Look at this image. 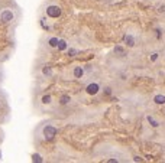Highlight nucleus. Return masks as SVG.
<instances>
[{
	"label": "nucleus",
	"mask_w": 165,
	"mask_h": 163,
	"mask_svg": "<svg viewBox=\"0 0 165 163\" xmlns=\"http://www.w3.org/2000/svg\"><path fill=\"white\" fill-rule=\"evenodd\" d=\"M57 133H58V130L55 127H52V126H46V127L44 128V137H45V140H54V137L57 136Z\"/></svg>",
	"instance_id": "obj_1"
},
{
	"label": "nucleus",
	"mask_w": 165,
	"mask_h": 163,
	"mask_svg": "<svg viewBox=\"0 0 165 163\" xmlns=\"http://www.w3.org/2000/svg\"><path fill=\"white\" fill-rule=\"evenodd\" d=\"M46 14L52 19L59 18V16H61V7H59V6H55V5L48 6V7H46Z\"/></svg>",
	"instance_id": "obj_2"
},
{
	"label": "nucleus",
	"mask_w": 165,
	"mask_h": 163,
	"mask_svg": "<svg viewBox=\"0 0 165 163\" xmlns=\"http://www.w3.org/2000/svg\"><path fill=\"white\" fill-rule=\"evenodd\" d=\"M0 20L3 23H9L13 20V12L12 10H3L2 13H0Z\"/></svg>",
	"instance_id": "obj_3"
},
{
	"label": "nucleus",
	"mask_w": 165,
	"mask_h": 163,
	"mask_svg": "<svg viewBox=\"0 0 165 163\" xmlns=\"http://www.w3.org/2000/svg\"><path fill=\"white\" fill-rule=\"evenodd\" d=\"M87 94H90V95H96V94L100 91V85L97 84V82H91V84L87 85Z\"/></svg>",
	"instance_id": "obj_4"
},
{
	"label": "nucleus",
	"mask_w": 165,
	"mask_h": 163,
	"mask_svg": "<svg viewBox=\"0 0 165 163\" xmlns=\"http://www.w3.org/2000/svg\"><path fill=\"white\" fill-rule=\"evenodd\" d=\"M83 74H84V69H83L81 66H75V68H74V77H75V78H81Z\"/></svg>",
	"instance_id": "obj_5"
},
{
	"label": "nucleus",
	"mask_w": 165,
	"mask_h": 163,
	"mask_svg": "<svg viewBox=\"0 0 165 163\" xmlns=\"http://www.w3.org/2000/svg\"><path fill=\"white\" fill-rule=\"evenodd\" d=\"M154 101H155L156 104H165V95H162V94L155 95V97H154Z\"/></svg>",
	"instance_id": "obj_6"
},
{
	"label": "nucleus",
	"mask_w": 165,
	"mask_h": 163,
	"mask_svg": "<svg viewBox=\"0 0 165 163\" xmlns=\"http://www.w3.org/2000/svg\"><path fill=\"white\" fill-rule=\"evenodd\" d=\"M125 42L128 43V46H130V48H132V46H135V39L130 35H126L125 36Z\"/></svg>",
	"instance_id": "obj_7"
},
{
	"label": "nucleus",
	"mask_w": 165,
	"mask_h": 163,
	"mask_svg": "<svg viewBox=\"0 0 165 163\" xmlns=\"http://www.w3.org/2000/svg\"><path fill=\"white\" fill-rule=\"evenodd\" d=\"M57 48H58L59 51H65V49H67V42H65V40H62V39H59L58 40V45H57Z\"/></svg>",
	"instance_id": "obj_8"
},
{
	"label": "nucleus",
	"mask_w": 165,
	"mask_h": 163,
	"mask_svg": "<svg viewBox=\"0 0 165 163\" xmlns=\"http://www.w3.org/2000/svg\"><path fill=\"white\" fill-rule=\"evenodd\" d=\"M115 53L119 55V56H125V49L122 48V46H116L115 48Z\"/></svg>",
	"instance_id": "obj_9"
},
{
	"label": "nucleus",
	"mask_w": 165,
	"mask_h": 163,
	"mask_svg": "<svg viewBox=\"0 0 165 163\" xmlns=\"http://www.w3.org/2000/svg\"><path fill=\"white\" fill-rule=\"evenodd\" d=\"M148 121H149V123L152 124V127H158V126H159V123H158V121H156V120L154 118V117H151V115L148 117Z\"/></svg>",
	"instance_id": "obj_10"
},
{
	"label": "nucleus",
	"mask_w": 165,
	"mask_h": 163,
	"mask_svg": "<svg viewBox=\"0 0 165 163\" xmlns=\"http://www.w3.org/2000/svg\"><path fill=\"white\" fill-rule=\"evenodd\" d=\"M57 45H58V38H51V39H49V46L55 48Z\"/></svg>",
	"instance_id": "obj_11"
},
{
	"label": "nucleus",
	"mask_w": 165,
	"mask_h": 163,
	"mask_svg": "<svg viewBox=\"0 0 165 163\" xmlns=\"http://www.w3.org/2000/svg\"><path fill=\"white\" fill-rule=\"evenodd\" d=\"M68 101H70V97H68V95H62V97H61V100H59V102H61V104H67Z\"/></svg>",
	"instance_id": "obj_12"
},
{
	"label": "nucleus",
	"mask_w": 165,
	"mask_h": 163,
	"mask_svg": "<svg viewBox=\"0 0 165 163\" xmlns=\"http://www.w3.org/2000/svg\"><path fill=\"white\" fill-rule=\"evenodd\" d=\"M42 102H44V104H49V102H51V95H44V97H42Z\"/></svg>",
	"instance_id": "obj_13"
},
{
	"label": "nucleus",
	"mask_w": 165,
	"mask_h": 163,
	"mask_svg": "<svg viewBox=\"0 0 165 163\" xmlns=\"http://www.w3.org/2000/svg\"><path fill=\"white\" fill-rule=\"evenodd\" d=\"M44 74L48 75V77L52 74V71H51V68H49V66H45V68H44Z\"/></svg>",
	"instance_id": "obj_14"
},
{
	"label": "nucleus",
	"mask_w": 165,
	"mask_h": 163,
	"mask_svg": "<svg viewBox=\"0 0 165 163\" xmlns=\"http://www.w3.org/2000/svg\"><path fill=\"white\" fill-rule=\"evenodd\" d=\"M33 162H38V163H41V162H42V157H41L39 154H33Z\"/></svg>",
	"instance_id": "obj_15"
},
{
	"label": "nucleus",
	"mask_w": 165,
	"mask_h": 163,
	"mask_svg": "<svg viewBox=\"0 0 165 163\" xmlns=\"http://www.w3.org/2000/svg\"><path fill=\"white\" fill-rule=\"evenodd\" d=\"M68 55H70V56H74V55H77V51L75 49H70V51H68Z\"/></svg>",
	"instance_id": "obj_16"
},
{
	"label": "nucleus",
	"mask_w": 165,
	"mask_h": 163,
	"mask_svg": "<svg viewBox=\"0 0 165 163\" xmlns=\"http://www.w3.org/2000/svg\"><path fill=\"white\" fill-rule=\"evenodd\" d=\"M42 26H44V29H49V26L46 25V23H45V18L42 19Z\"/></svg>",
	"instance_id": "obj_17"
},
{
	"label": "nucleus",
	"mask_w": 165,
	"mask_h": 163,
	"mask_svg": "<svg viewBox=\"0 0 165 163\" xmlns=\"http://www.w3.org/2000/svg\"><path fill=\"white\" fill-rule=\"evenodd\" d=\"M156 58H158V53H154V55H152V58H151V59H152V61H156Z\"/></svg>",
	"instance_id": "obj_18"
},
{
	"label": "nucleus",
	"mask_w": 165,
	"mask_h": 163,
	"mask_svg": "<svg viewBox=\"0 0 165 163\" xmlns=\"http://www.w3.org/2000/svg\"><path fill=\"white\" fill-rule=\"evenodd\" d=\"M159 12H165V6H161V7H159Z\"/></svg>",
	"instance_id": "obj_19"
}]
</instances>
